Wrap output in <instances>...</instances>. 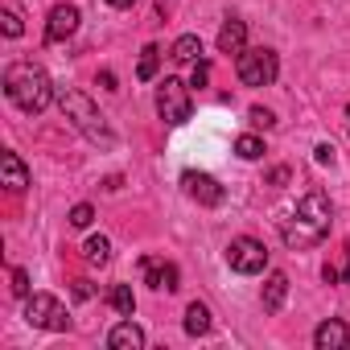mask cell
Listing matches in <instances>:
<instances>
[{"label": "cell", "instance_id": "1", "mask_svg": "<svg viewBox=\"0 0 350 350\" xmlns=\"http://www.w3.org/2000/svg\"><path fill=\"white\" fill-rule=\"evenodd\" d=\"M280 235H284V243H288L293 252L321 243V239L329 235V202H325V194H321V190H309V194L297 202V211L280 223Z\"/></svg>", "mask_w": 350, "mask_h": 350}, {"label": "cell", "instance_id": "2", "mask_svg": "<svg viewBox=\"0 0 350 350\" xmlns=\"http://www.w3.org/2000/svg\"><path fill=\"white\" fill-rule=\"evenodd\" d=\"M5 95H9L21 111L38 116V111L50 107L54 83H50V75H46L42 66H33V62H13V66L5 70Z\"/></svg>", "mask_w": 350, "mask_h": 350}, {"label": "cell", "instance_id": "3", "mask_svg": "<svg viewBox=\"0 0 350 350\" xmlns=\"http://www.w3.org/2000/svg\"><path fill=\"white\" fill-rule=\"evenodd\" d=\"M58 103H62V111H66V120L91 140V144H103V148H111L116 144V132L107 128V120H103V111L91 103V95H83V91H62L58 95Z\"/></svg>", "mask_w": 350, "mask_h": 350}, {"label": "cell", "instance_id": "4", "mask_svg": "<svg viewBox=\"0 0 350 350\" xmlns=\"http://www.w3.org/2000/svg\"><path fill=\"white\" fill-rule=\"evenodd\" d=\"M235 75H239L243 87H272L276 75H280V58H276V50H268V46L243 50V54L235 58Z\"/></svg>", "mask_w": 350, "mask_h": 350}, {"label": "cell", "instance_id": "5", "mask_svg": "<svg viewBox=\"0 0 350 350\" xmlns=\"http://www.w3.org/2000/svg\"><path fill=\"white\" fill-rule=\"evenodd\" d=\"M157 111H161V120L165 124H186L190 120V111H194V103H190V87L182 83V79H161V87H157Z\"/></svg>", "mask_w": 350, "mask_h": 350}, {"label": "cell", "instance_id": "6", "mask_svg": "<svg viewBox=\"0 0 350 350\" xmlns=\"http://www.w3.org/2000/svg\"><path fill=\"white\" fill-rule=\"evenodd\" d=\"M25 321L38 325V329H50V334H66L70 329V317H66V305L50 293H33L25 297Z\"/></svg>", "mask_w": 350, "mask_h": 350}, {"label": "cell", "instance_id": "7", "mask_svg": "<svg viewBox=\"0 0 350 350\" xmlns=\"http://www.w3.org/2000/svg\"><path fill=\"white\" fill-rule=\"evenodd\" d=\"M227 264H231V272L256 276V272L268 268V247H264L260 239H252V235H239V239H231V247H227Z\"/></svg>", "mask_w": 350, "mask_h": 350}, {"label": "cell", "instance_id": "8", "mask_svg": "<svg viewBox=\"0 0 350 350\" xmlns=\"http://www.w3.org/2000/svg\"><path fill=\"white\" fill-rule=\"evenodd\" d=\"M182 186H186V194L198 206H223V198H227V190L211 178V173H198V169H186L182 173Z\"/></svg>", "mask_w": 350, "mask_h": 350}, {"label": "cell", "instance_id": "9", "mask_svg": "<svg viewBox=\"0 0 350 350\" xmlns=\"http://www.w3.org/2000/svg\"><path fill=\"white\" fill-rule=\"evenodd\" d=\"M140 268H144V280L152 284V288H161V293H178L182 284V276H178V264H165V260H152V256H144L140 260Z\"/></svg>", "mask_w": 350, "mask_h": 350}, {"label": "cell", "instance_id": "10", "mask_svg": "<svg viewBox=\"0 0 350 350\" xmlns=\"http://www.w3.org/2000/svg\"><path fill=\"white\" fill-rule=\"evenodd\" d=\"M79 29V9L75 5H54L50 21H46V42H66Z\"/></svg>", "mask_w": 350, "mask_h": 350}, {"label": "cell", "instance_id": "11", "mask_svg": "<svg viewBox=\"0 0 350 350\" xmlns=\"http://www.w3.org/2000/svg\"><path fill=\"white\" fill-rule=\"evenodd\" d=\"M313 346H317V350H342V346H350V329H346V321H338V317L321 321V325L313 329Z\"/></svg>", "mask_w": 350, "mask_h": 350}, {"label": "cell", "instance_id": "12", "mask_svg": "<svg viewBox=\"0 0 350 350\" xmlns=\"http://www.w3.org/2000/svg\"><path fill=\"white\" fill-rule=\"evenodd\" d=\"M243 50H247V25L231 17V21L219 29V54H235V58H239Z\"/></svg>", "mask_w": 350, "mask_h": 350}, {"label": "cell", "instance_id": "13", "mask_svg": "<svg viewBox=\"0 0 350 350\" xmlns=\"http://www.w3.org/2000/svg\"><path fill=\"white\" fill-rule=\"evenodd\" d=\"M0 173H5V186H9L13 194H21V190L29 186V169L21 165L17 152H0Z\"/></svg>", "mask_w": 350, "mask_h": 350}, {"label": "cell", "instance_id": "14", "mask_svg": "<svg viewBox=\"0 0 350 350\" xmlns=\"http://www.w3.org/2000/svg\"><path fill=\"white\" fill-rule=\"evenodd\" d=\"M107 346L111 350H140L144 346V329L136 321H120L111 334H107Z\"/></svg>", "mask_w": 350, "mask_h": 350}, {"label": "cell", "instance_id": "15", "mask_svg": "<svg viewBox=\"0 0 350 350\" xmlns=\"http://www.w3.org/2000/svg\"><path fill=\"white\" fill-rule=\"evenodd\" d=\"M284 297H288V276L284 272H272L268 284H264V313H280Z\"/></svg>", "mask_w": 350, "mask_h": 350}, {"label": "cell", "instance_id": "16", "mask_svg": "<svg viewBox=\"0 0 350 350\" xmlns=\"http://www.w3.org/2000/svg\"><path fill=\"white\" fill-rule=\"evenodd\" d=\"M186 334H190V338H202V334H211V309H206L202 301L186 305Z\"/></svg>", "mask_w": 350, "mask_h": 350}, {"label": "cell", "instance_id": "17", "mask_svg": "<svg viewBox=\"0 0 350 350\" xmlns=\"http://www.w3.org/2000/svg\"><path fill=\"white\" fill-rule=\"evenodd\" d=\"M83 256H87V264H91V268H103V264L111 260V243H107L103 235H91V239L83 243Z\"/></svg>", "mask_w": 350, "mask_h": 350}, {"label": "cell", "instance_id": "18", "mask_svg": "<svg viewBox=\"0 0 350 350\" xmlns=\"http://www.w3.org/2000/svg\"><path fill=\"white\" fill-rule=\"evenodd\" d=\"M173 58H178V62H198V58H202V42H198L194 33L178 38V42H173Z\"/></svg>", "mask_w": 350, "mask_h": 350}, {"label": "cell", "instance_id": "19", "mask_svg": "<svg viewBox=\"0 0 350 350\" xmlns=\"http://www.w3.org/2000/svg\"><path fill=\"white\" fill-rule=\"evenodd\" d=\"M157 66H161V50L157 46H144L140 50V66H136V79H157Z\"/></svg>", "mask_w": 350, "mask_h": 350}, {"label": "cell", "instance_id": "20", "mask_svg": "<svg viewBox=\"0 0 350 350\" xmlns=\"http://www.w3.org/2000/svg\"><path fill=\"white\" fill-rule=\"evenodd\" d=\"M111 309H116V313H124V317H132V313H136V297H132V288H128V284H116V288H111Z\"/></svg>", "mask_w": 350, "mask_h": 350}, {"label": "cell", "instance_id": "21", "mask_svg": "<svg viewBox=\"0 0 350 350\" xmlns=\"http://www.w3.org/2000/svg\"><path fill=\"white\" fill-rule=\"evenodd\" d=\"M235 152H239L243 161H260V157H264V140L247 132V136H239V140H235Z\"/></svg>", "mask_w": 350, "mask_h": 350}, {"label": "cell", "instance_id": "22", "mask_svg": "<svg viewBox=\"0 0 350 350\" xmlns=\"http://www.w3.org/2000/svg\"><path fill=\"white\" fill-rule=\"evenodd\" d=\"M91 219H95V211H91V202H79V206L70 211V227H91Z\"/></svg>", "mask_w": 350, "mask_h": 350}, {"label": "cell", "instance_id": "23", "mask_svg": "<svg viewBox=\"0 0 350 350\" xmlns=\"http://www.w3.org/2000/svg\"><path fill=\"white\" fill-rule=\"evenodd\" d=\"M13 297H29V272L25 268H13Z\"/></svg>", "mask_w": 350, "mask_h": 350}, {"label": "cell", "instance_id": "24", "mask_svg": "<svg viewBox=\"0 0 350 350\" xmlns=\"http://www.w3.org/2000/svg\"><path fill=\"white\" fill-rule=\"evenodd\" d=\"M247 116H252V124H260V128H276V116H272L268 107H252Z\"/></svg>", "mask_w": 350, "mask_h": 350}, {"label": "cell", "instance_id": "25", "mask_svg": "<svg viewBox=\"0 0 350 350\" xmlns=\"http://www.w3.org/2000/svg\"><path fill=\"white\" fill-rule=\"evenodd\" d=\"M206 79H211V62H202V58H198V66H194V79H190V87H206Z\"/></svg>", "mask_w": 350, "mask_h": 350}, {"label": "cell", "instance_id": "26", "mask_svg": "<svg viewBox=\"0 0 350 350\" xmlns=\"http://www.w3.org/2000/svg\"><path fill=\"white\" fill-rule=\"evenodd\" d=\"M0 21H5V33H9V38H21V17H17V13H5Z\"/></svg>", "mask_w": 350, "mask_h": 350}, {"label": "cell", "instance_id": "27", "mask_svg": "<svg viewBox=\"0 0 350 350\" xmlns=\"http://www.w3.org/2000/svg\"><path fill=\"white\" fill-rule=\"evenodd\" d=\"M313 157H317V165H334V144H325V140H321V144L313 148Z\"/></svg>", "mask_w": 350, "mask_h": 350}, {"label": "cell", "instance_id": "28", "mask_svg": "<svg viewBox=\"0 0 350 350\" xmlns=\"http://www.w3.org/2000/svg\"><path fill=\"white\" fill-rule=\"evenodd\" d=\"M268 182H272V186H284V182H288V169H272Z\"/></svg>", "mask_w": 350, "mask_h": 350}, {"label": "cell", "instance_id": "29", "mask_svg": "<svg viewBox=\"0 0 350 350\" xmlns=\"http://www.w3.org/2000/svg\"><path fill=\"white\" fill-rule=\"evenodd\" d=\"M75 297L87 301V297H91V284H87V280H75Z\"/></svg>", "mask_w": 350, "mask_h": 350}, {"label": "cell", "instance_id": "30", "mask_svg": "<svg viewBox=\"0 0 350 350\" xmlns=\"http://www.w3.org/2000/svg\"><path fill=\"white\" fill-rule=\"evenodd\" d=\"M99 83H103L107 91H116V75H111V70H103V75H99Z\"/></svg>", "mask_w": 350, "mask_h": 350}, {"label": "cell", "instance_id": "31", "mask_svg": "<svg viewBox=\"0 0 350 350\" xmlns=\"http://www.w3.org/2000/svg\"><path fill=\"white\" fill-rule=\"evenodd\" d=\"M107 5H111V9H132L136 0H107Z\"/></svg>", "mask_w": 350, "mask_h": 350}, {"label": "cell", "instance_id": "32", "mask_svg": "<svg viewBox=\"0 0 350 350\" xmlns=\"http://www.w3.org/2000/svg\"><path fill=\"white\" fill-rule=\"evenodd\" d=\"M342 280L350 284V243H346V268H342Z\"/></svg>", "mask_w": 350, "mask_h": 350}]
</instances>
